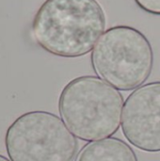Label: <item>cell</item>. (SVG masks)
<instances>
[{
	"mask_svg": "<svg viewBox=\"0 0 160 161\" xmlns=\"http://www.w3.org/2000/svg\"><path fill=\"white\" fill-rule=\"evenodd\" d=\"M106 23L97 0H45L34 16L31 32L46 52L74 58L93 50Z\"/></svg>",
	"mask_w": 160,
	"mask_h": 161,
	"instance_id": "obj_1",
	"label": "cell"
},
{
	"mask_svg": "<svg viewBox=\"0 0 160 161\" xmlns=\"http://www.w3.org/2000/svg\"><path fill=\"white\" fill-rule=\"evenodd\" d=\"M124 96L94 75L74 78L62 89L58 111L71 132L85 142L113 136L120 128Z\"/></svg>",
	"mask_w": 160,
	"mask_h": 161,
	"instance_id": "obj_2",
	"label": "cell"
},
{
	"mask_svg": "<svg viewBox=\"0 0 160 161\" xmlns=\"http://www.w3.org/2000/svg\"><path fill=\"white\" fill-rule=\"evenodd\" d=\"M91 66L96 75L123 92L142 86L154 66V51L147 37L129 25H115L103 33L95 44Z\"/></svg>",
	"mask_w": 160,
	"mask_h": 161,
	"instance_id": "obj_3",
	"label": "cell"
},
{
	"mask_svg": "<svg viewBox=\"0 0 160 161\" xmlns=\"http://www.w3.org/2000/svg\"><path fill=\"white\" fill-rule=\"evenodd\" d=\"M5 147L10 161H74L78 142L58 116L34 110L8 127Z\"/></svg>",
	"mask_w": 160,
	"mask_h": 161,
	"instance_id": "obj_4",
	"label": "cell"
},
{
	"mask_svg": "<svg viewBox=\"0 0 160 161\" xmlns=\"http://www.w3.org/2000/svg\"><path fill=\"white\" fill-rule=\"evenodd\" d=\"M122 131L138 149L160 152V81L144 84L128 95L123 109Z\"/></svg>",
	"mask_w": 160,
	"mask_h": 161,
	"instance_id": "obj_5",
	"label": "cell"
},
{
	"mask_svg": "<svg viewBox=\"0 0 160 161\" xmlns=\"http://www.w3.org/2000/svg\"><path fill=\"white\" fill-rule=\"evenodd\" d=\"M75 161H139L135 151L118 138H107L85 144Z\"/></svg>",
	"mask_w": 160,
	"mask_h": 161,
	"instance_id": "obj_6",
	"label": "cell"
},
{
	"mask_svg": "<svg viewBox=\"0 0 160 161\" xmlns=\"http://www.w3.org/2000/svg\"><path fill=\"white\" fill-rule=\"evenodd\" d=\"M135 3L142 10L154 14L160 15V0H134Z\"/></svg>",
	"mask_w": 160,
	"mask_h": 161,
	"instance_id": "obj_7",
	"label": "cell"
},
{
	"mask_svg": "<svg viewBox=\"0 0 160 161\" xmlns=\"http://www.w3.org/2000/svg\"><path fill=\"white\" fill-rule=\"evenodd\" d=\"M0 161H10V159L4 157L3 155H0Z\"/></svg>",
	"mask_w": 160,
	"mask_h": 161,
	"instance_id": "obj_8",
	"label": "cell"
}]
</instances>
